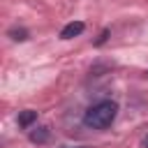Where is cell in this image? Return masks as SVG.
<instances>
[{"instance_id":"277c9868","label":"cell","mask_w":148,"mask_h":148,"mask_svg":"<svg viewBox=\"0 0 148 148\" xmlns=\"http://www.w3.org/2000/svg\"><path fill=\"white\" fill-rule=\"evenodd\" d=\"M18 127H30L35 120H37V111H32V109H25V111H21L18 113Z\"/></svg>"},{"instance_id":"7a4b0ae2","label":"cell","mask_w":148,"mask_h":148,"mask_svg":"<svg viewBox=\"0 0 148 148\" xmlns=\"http://www.w3.org/2000/svg\"><path fill=\"white\" fill-rule=\"evenodd\" d=\"M83 30H86V23H83V21H72V23H67V25L60 30V37H62V39H72V37L81 35Z\"/></svg>"},{"instance_id":"6da1fadb","label":"cell","mask_w":148,"mask_h":148,"mask_svg":"<svg viewBox=\"0 0 148 148\" xmlns=\"http://www.w3.org/2000/svg\"><path fill=\"white\" fill-rule=\"evenodd\" d=\"M118 116V104L111 99H102L92 106H88V111L83 113V125L90 130H106Z\"/></svg>"},{"instance_id":"52a82bcc","label":"cell","mask_w":148,"mask_h":148,"mask_svg":"<svg viewBox=\"0 0 148 148\" xmlns=\"http://www.w3.org/2000/svg\"><path fill=\"white\" fill-rule=\"evenodd\" d=\"M141 146H143V148H148V134L143 136V141H141Z\"/></svg>"},{"instance_id":"8992f818","label":"cell","mask_w":148,"mask_h":148,"mask_svg":"<svg viewBox=\"0 0 148 148\" xmlns=\"http://www.w3.org/2000/svg\"><path fill=\"white\" fill-rule=\"evenodd\" d=\"M106 37H109V30H104V32L99 35V39H97L95 44H97V46H99V44H104V42H106Z\"/></svg>"},{"instance_id":"5b68a950","label":"cell","mask_w":148,"mask_h":148,"mask_svg":"<svg viewBox=\"0 0 148 148\" xmlns=\"http://www.w3.org/2000/svg\"><path fill=\"white\" fill-rule=\"evenodd\" d=\"M9 37H12L14 42H25V39H28V30H25V28H12V30H9Z\"/></svg>"},{"instance_id":"ba28073f","label":"cell","mask_w":148,"mask_h":148,"mask_svg":"<svg viewBox=\"0 0 148 148\" xmlns=\"http://www.w3.org/2000/svg\"><path fill=\"white\" fill-rule=\"evenodd\" d=\"M62 148H88V146H62Z\"/></svg>"},{"instance_id":"3957f363","label":"cell","mask_w":148,"mask_h":148,"mask_svg":"<svg viewBox=\"0 0 148 148\" xmlns=\"http://www.w3.org/2000/svg\"><path fill=\"white\" fill-rule=\"evenodd\" d=\"M28 139H30L32 143H46V141L51 139V130L44 127V125H42V127H35V130L28 134Z\"/></svg>"}]
</instances>
